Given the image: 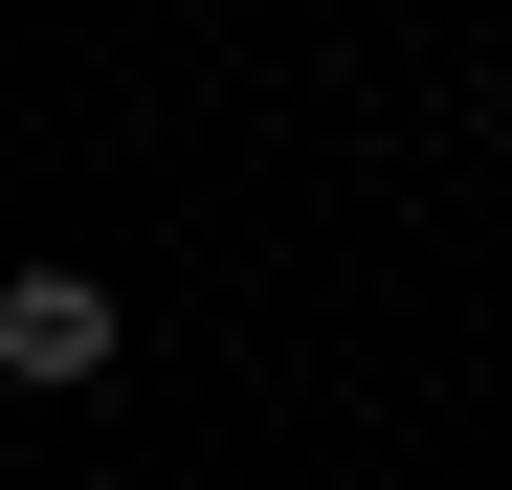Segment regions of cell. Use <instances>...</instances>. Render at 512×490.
<instances>
[{"label": "cell", "instance_id": "obj_1", "mask_svg": "<svg viewBox=\"0 0 512 490\" xmlns=\"http://www.w3.org/2000/svg\"><path fill=\"white\" fill-rule=\"evenodd\" d=\"M0 379H23V401H90L112 379V290L90 268H0Z\"/></svg>", "mask_w": 512, "mask_h": 490}]
</instances>
